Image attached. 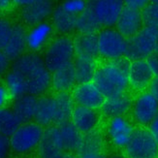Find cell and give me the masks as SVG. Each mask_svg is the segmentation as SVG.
Masks as SVG:
<instances>
[{
  "label": "cell",
  "instance_id": "1",
  "mask_svg": "<svg viewBox=\"0 0 158 158\" xmlns=\"http://www.w3.org/2000/svg\"><path fill=\"white\" fill-rule=\"evenodd\" d=\"M51 85L52 74L44 59L36 53L23 54L14 61L5 78V85L14 98L25 94H43Z\"/></svg>",
  "mask_w": 158,
  "mask_h": 158
},
{
  "label": "cell",
  "instance_id": "2",
  "mask_svg": "<svg viewBox=\"0 0 158 158\" xmlns=\"http://www.w3.org/2000/svg\"><path fill=\"white\" fill-rule=\"evenodd\" d=\"M131 62L127 57L106 61L98 66L93 82L105 98L126 92L129 85L128 74Z\"/></svg>",
  "mask_w": 158,
  "mask_h": 158
},
{
  "label": "cell",
  "instance_id": "3",
  "mask_svg": "<svg viewBox=\"0 0 158 158\" xmlns=\"http://www.w3.org/2000/svg\"><path fill=\"white\" fill-rule=\"evenodd\" d=\"M76 58L73 40L68 36H59L49 45L45 52L44 62L51 73L72 64Z\"/></svg>",
  "mask_w": 158,
  "mask_h": 158
},
{
  "label": "cell",
  "instance_id": "4",
  "mask_svg": "<svg viewBox=\"0 0 158 158\" xmlns=\"http://www.w3.org/2000/svg\"><path fill=\"white\" fill-rule=\"evenodd\" d=\"M158 44V29L143 26L131 38L127 39L125 57L130 61L148 59L156 52Z\"/></svg>",
  "mask_w": 158,
  "mask_h": 158
},
{
  "label": "cell",
  "instance_id": "5",
  "mask_svg": "<svg viewBox=\"0 0 158 158\" xmlns=\"http://www.w3.org/2000/svg\"><path fill=\"white\" fill-rule=\"evenodd\" d=\"M124 155L127 158H158V143L149 130L138 128L124 148Z\"/></svg>",
  "mask_w": 158,
  "mask_h": 158
},
{
  "label": "cell",
  "instance_id": "6",
  "mask_svg": "<svg viewBox=\"0 0 158 158\" xmlns=\"http://www.w3.org/2000/svg\"><path fill=\"white\" fill-rule=\"evenodd\" d=\"M99 56L107 61L124 57L127 39L114 28H104L97 34Z\"/></svg>",
  "mask_w": 158,
  "mask_h": 158
},
{
  "label": "cell",
  "instance_id": "7",
  "mask_svg": "<svg viewBox=\"0 0 158 158\" xmlns=\"http://www.w3.org/2000/svg\"><path fill=\"white\" fill-rule=\"evenodd\" d=\"M43 134V126L38 123H24L10 137L11 148L19 154L29 152L38 148Z\"/></svg>",
  "mask_w": 158,
  "mask_h": 158
},
{
  "label": "cell",
  "instance_id": "8",
  "mask_svg": "<svg viewBox=\"0 0 158 158\" xmlns=\"http://www.w3.org/2000/svg\"><path fill=\"white\" fill-rule=\"evenodd\" d=\"M135 130L131 121L125 116H118L109 119L106 133L108 140L113 147L124 149L131 140Z\"/></svg>",
  "mask_w": 158,
  "mask_h": 158
},
{
  "label": "cell",
  "instance_id": "9",
  "mask_svg": "<svg viewBox=\"0 0 158 158\" xmlns=\"http://www.w3.org/2000/svg\"><path fill=\"white\" fill-rule=\"evenodd\" d=\"M134 120L142 126H149L158 114V101L149 91L141 93L133 102Z\"/></svg>",
  "mask_w": 158,
  "mask_h": 158
},
{
  "label": "cell",
  "instance_id": "10",
  "mask_svg": "<svg viewBox=\"0 0 158 158\" xmlns=\"http://www.w3.org/2000/svg\"><path fill=\"white\" fill-rule=\"evenodd\" d=\"M72 97L77 106L93 110L101 109L106 99L93 81L77 85L72 90Z\"/></svg>",
  "mask_w": 158,
  "mask_h": 158
},
{
  "label": "cell",
  "instance_id": "11",
  "mask_svg": "<svg viewBox=\"0 0 158 158\" xmlns=\"http://www.w3.org/2000/svg\"><path fill=\"white\" fill-rule=\"evenodd\" d=\"M53 3L49 0H28L22 7L20 15L26 24L35 26L52 15Z\"/></svg>",
  "mask_w": 158,
  "mask_h": 158
},
{
  "label": "cell",
  "instance_id": "12",
  "mask_svg": "<svg viewBox=\"0 0 158 158\" xmlns=\"http://www.w3.org/2000/svg\"><path fill=\"white\" fill-rule=\"evenodd\" d=\"M93 8L102 27L111 28L124 8V2L120 0H97L93 1Z\"/></svg>",
  "mask_w": 158,
  "mask_h": 158
},
{
  "label": "cell",
  "instance_id": "13",
  "mask_svg": "<svg viewBox=\"0 0 158 158\" xmlns=\"http://www.w3.org/2000/svg\"><path fill=\"white\" fill-rule=\"evenodd\" d=\"M154 78V74L147 59L136 60L131 62L128 81L133 89L137 91H143L149 87Z\"/></svg>",
  "mask_w": 158,
  "mask_h": 158
},
{
  "label": "cell",
  "instance_id": "14",
  "mask_svg": "<svg viewBox=\"0 0 158 158\" xmlns=\"http://www.w3.org/2000/svg\"><path fill=\"white\" fill-rule=\"evenodd\" d=\"M62 152H64V149L57 125L48 127L44 130L38 146L40 158H56Z\"/></svg>",
  "mask_w": 158,
  "mask_h": 158
},
{
  "label": "cell",
  "instance_id": "15",
  "mask_svg": "<svg viewBox=\"0 0 158 158\" xmlns=\"http://www.w3.org/2000/svg\"><path fill=\"white\" fill-rule=\"evenodd\" d=\"M71 122L84 135L97 130L100 122V114L97 110L76 106L71 118Z\"/></svg>",
  "mask_w": 158,
  "mask_h": 158
},
{
  "label": "cell",
  "instance_id": "16",
  "mask_svg": "<svg viewBox=\"0 0 158 158\" xmlns=\"http://www.w3.org/2000/svg\"><path fill=\"white\" fill-rule=\"evenodd\" d=\"M143 27V24L141 12L130 9L124 6L118 22H116L115 29L123 37L129 39L138 33Z\"/></svg>",
  "mask_w": 158,
  "mask_h": 158
},
{
  "label": "cell",
  "instance_id": "17",
  "mask_svg": "<svg viewBox=\"0 0 158 158\" xmlns=\"http://www.w3.org/2000/svg\"><path fill=\"white\" fill-rule=\"evenodd\" d=\"M133 106V99L128 93H122L113 97L106 98L101 107L102 114L110 118L124 116Z\"/></svg>",
  "mask_w": 158,
  "mask_h": 158
},
{
  "label": "cell",
  "instance_id": "18",
  "mask_svg": "<svg viewBox=\"0 0 158 158\" xmlns=\"http://www.w3.org/2000/svg\"><path fill=\"white\" fill-rule=\"evenodd\" d=\"M27 32L24 27L20 24H13L11 34L5 49L3 50L10 60H17L23 56L27 47Z\"/></svg>",
  "mask_w": 158,
  "mask_h": 158
},
{
  "label": "cell",
  "instance_id": "19",
  "mask_svg": "<svg viewBox=\"0 0 158 158\" xmlns=\"http://www.w3.org/2000/svg\"><path fill=\"white\" fill-rule=\"evenodd\" d=\"M76 57L97 59L99 56L97 34H78L73 40Z\"/></svg>",
  "mask_w": 158,
  "mask_h": 158
},
{
  "label": "cell",
  "instance_id": "20",
  "mask_svg": "<svg viewBox=\"0 0 158 158\" xmlns=\"http://www.w3.org/2000/svg\"><path fill=\"white\" fill-rule=\"evenodd\" d=\"M77 79L75 73L74 62L61 69L53 72L52 75V86L57 93L69 92L76 86Z\"/></svg>",
  "mask_w": 158,
  "mask_h": 158
},
{
  "label": "cell",
  "instance_id": "21",
  "mask_svg": "<svg viewBox=\"0 0 158 158\" xmlns=\"http://www.w3.org/2000/svg\"><path fill=\"white\" fill-rule=\"evenodd\" d=\"M38 99L36 96L25 94L15 98L13 103V111L23 124L35 118Z\"/></svg>",
  "mask_w": 158,
  "mask_h": 158
},
{
  "label": "cell",
  "instance_id": "22",
  "mask_svg": "<svg viewBox=\"0 0 158 158\" xmlns=\"http://www.w3.org/2000/svg\"><path fill=\"white\" fill-rule=\"evenodd\" d=\"M56 101V119L54 124L59 125L70 121L75 109V102L69 92H60L53 96Z\"/></svg>",
  "mask_w": 158,
  "mask_h": 158
},
{
  "label": "cell",
  "instance_id": "23",
  "mask_svg": "<svg viewBox=\"0 0 158 158\" xmlns=\"http://www.w3.org/2000/svg\"><path fill=\"white\" fill-rule=\"evenodd\" d=\"M101 27L94 12L93 1L87 2L85 11L78 16L77 30L81 34H97L101 31Z\"/></svg>",
  "mask_w": 158,
  "mask_h": 158
},
{
  "label": "cell",
  "instance_id": "24",
  "mask_svg": "<svg viewBox=\"0 0 158 158\" xmlns=\"http://www.w3.org/2000/svg\"><path fill=\"white\" fill-rule=\"evenodd\" d=\"M62 141L63 149L66 152H77L81 141L82 134L70 121L57 125Z\"/></svg>",
  "mask_w": 158,
  "mask_h": 158
},
{
  "label": "cell",
  "instance_id": "25",
  "mask_svg": "<svg viewBox=\"0 0 158 158\" xmlns=\"http://www.w3.org/2000/svg\"><path fill=\"white\" fill-rule=\"evenodd\" d=\"M78 16L67 12L62 5H58L52 12V24L53 27L62 34H68L77 29Z\"/></svg>",
  "mask_w": 158,
  "mask_h": 158
},
{
  "label": "cell",
  "instance_id": "26",
  "mask_svg": "<svg viewBox=\"0 0 158 158\" xmlns=\"http://www.w3.org/2000/svg\"><path fill=\"white\" fill-rule=\"evenodd\" d=\"M41 126H49L56 119V101L51 96H42L38 99L35 118Z\"/></svg>",
  "mask_w": 158,
  "mask_h": 158
},
{
  "label": "cell",
  "instance_id": "27",
  "mask_svg": "<svg viewBox=\"0 0 158 158\" xmlns=\"http://www.w3.org/2000/svg\"><path fill=\"white\" fill-rule=\"evenodd\" d=\"M52 27L48 23H42L33 26L27 32V47L31 51H39L49 40L50 36L52 35Z\"/></svg>",
  "mask_w": 158,
  "mask_h": 158
},
{
  "label": "cell",
  "instance_id": "28",
  "mask_svg": "<svg viewBox=\"0 0 158 158\" xmlns=\"http://www.w3.org/2000/svg\"><path fill=\"white\" fill-rule=\"evenodd\" d=\"M74 68L76 73L77 84L80 85L93 81L98 65L95 59L76 57L74 60Z\"/></svg>",
  "mask_w": 158,
  "mask_h": 158
},
{
  "label": "cell",
  "instance_id": "29",
  "mask_svg": "<svg viewBox=\"0 0 158 158\" xmlns=\"http://www.w3.org/2000/svg\"><path fill=\"white\" fill-rule=\"evenodd\" d=\"M104 148V137L98 130H95L93 132L82 135L77 154L87 152H103Z\"/></svg>",
  "mask_w": 158,
  "mask_h": 158
},
{
  "label": "cell",
  "instance_id": "30",
  "mask_svg": "<svg viewBox=\"0 0 158 158\" xmlns=\"http://www.w3.org/2000/svg\"><path fill=\"white\" fill-rule=\"evenodd\" d=\"M23 124L13 110L8 108L0 109V134L10 138Z\"/></svg>",
  "mask_w": 158,
  "mask_h": 158
},
{
  "label": "cell",
  "instance_id": "31",
  "mask_svg": "<svg viewBox=\"0 0 158 158\" xmlns=\"http://www.w3.org/2000/svg\"><path fill=\"white\" fill-rule=\"evenodd\" d=\"M143 26L152 27L158 29V5L153 1L148 4L141 11Z\"/></svg>",
  "mask_w": 158,
  "mask_h": 158
},
{
  "label": "cell",
  "instance_id": "32",
  "mask_svg": "<svg viewBox=\"0 0 158 158\" xmlns=\"http://www.w3.org/2000/svg\"><path fill=\"white\" fill-rule=\"evenodd\" d=\"M12 24L8 19H0V52H3L8 43L11 34Z\"/></svg>",
  "mask_w": 158,
  "mask_h": 158
},
{
  "label": "cell",
  "instance_id": "33",
  "mask_svg": "<svg viewBox=\"0 0 158 158\" xmlns=\"http://www.w3.org/2000/svg\"><path fill=\"white\" fill-rule=\"evenodd\" d=\"M61 5L67 12L79 16L86 8L87 2L84 1V0H69V1L63 2Z\"/></svg>",
  "mask_w": 158,
  "mask_h": 158
},
{
  "label": "cell",
  "instance_id": "34",
  "mask_svg": "<svg viewBox=\"0 0 158 158\" xmlns=\"http://www.w3.org/2000/svg\"><path fill=\"white\" fill-rule=\"evenodd\" d=\"M11 148L10 138L0 134V158H6Z\"/></svg>",
  "mask_w": 158,
  "mask_h": 158
},
{
  "label": "cell",
  "instance_id": "35",
  "mask_svg": "<svg viewBox=\"0 0 158 158\" xmlns=\"http://www.w3.org/2000/svg\"><path fill=\"white\" fill-rule=\"evenodd\" d=\"M12 95L5 85H0V109L5 108L11 99Z\"/></svg>",
  "mask_w": 158,
  "mask_h": 158
},
{
  "label": "cell",
  "instance_id": "36",
  "mask_svg": "<svg viewBox=\"0 0 158 158\" xmlns=\"http://www.w3.org/2000/svg\"><path fill=\"white\" fill-rule=\"evenodd\" d=\"M148 4L147 0H127L124 2V6L128 7L130 9H133L136 11H142L145 7Z\"/></svg>",
  "mask_w": 158,
  "mask_h": 158
},
{
  "label": "cell",
  "instance_id": "37",
  "mask_svg": "<svg viewBox=\"0 0 158 158\" xmlns=\"http://www.w3.org/2000/svg\"><path fill=\"white\" fill-rule=\"evenodd\" d=\"M10 59L4 53V52H0V77L7 72L10 66Z\"/></svg>",
  "mask_w": 158,
  "mask_h": 158
},
{
  "label": "cell",
  "instance_id": "38",
  "mask_svg": "<svg viewBox=\"0 0 158 158\" xmlns=\"http://www.w3.org/2000/svg\"><path fill=\"white\" fill-rule=\"evenodd\" d=\"M147 60L154 74V77H158V53L157 52L153 53L152 56H149Z\"/></svg>",
  "mask_w": 158,
  "mask_h": 158
},
{
  "label": "cell",
  "instance_id": "39",
  "mask_svg": "<svg viewBox=\"0 0 158 158\" xmlns=\"http://www.w3.org/2000/svg\"><path fill=\"white\" fill-rule=\"evenodd\" d=\"M149 92L152 93L155 99L158 101V77H155L153 81H152V84L149 85Z\"/></svg>",
  "mask_w": 158,
  "mask_h": 158
},
{
  "label": "cell",
  "instance_id": "40",
  "mask_svg": "<svg viewBox=\"0 0 158 158\" xmlns=\"http://www.w3.org/2000/svg\"><path fill=\"white\" fill-rule=\"evenodd\" d=\"M78 158H106L103 152H87L77 154Z\"/></svg>",
  "mask_w": 158,
  "mask_h": 158
},
{
  "label": "cell",
  "instance_id": "41",
  "mask_svg": "<svg viewBox=\"0 0 158 158\" xmlns=\"http://www.w3.org/2000/svg\"><path fill=\"white\" fill-rule=\"evenodd\" d=\"M10 6H11V1H8V0H0V11L8 9Z\"/></svg>",
  "mask_w": 158,
  "mask_h": 158
},
{
  "label": "cell",
  "instance_id": "42",
  "mask_svg": "<svg viewBox=\"0 0 158 158\" xmlns=\"http://www.w3.org/2000/svg\"><path fill=\"white\" fill-rule=\"evenodd\" d=\"M56 158H78V156L77 155H75V154H73L72 152H62V153H60L58 156H56Z\"/></svg>",
  "mask_w": 158,
  "mask_h": 158
},
{
  "label": "cell",
  "instance_id": "43",
  "mask_svg": "<svg viewBox=\"0 0 158 158\" xmlns=\"http://www.w3.org/2000/svg\"><path fill=\"white\" fill-rule=\"evenodd\" d=\"M106 158H127V157L125 155H121V154H112V155L106 156Z\"/></svg>",
  "mask_w": 158,
  "mask_h": 158
},
{
  "label": "cell",
  "instance_id": "44",
  "mask_svg": "<svg viewBox=\"0 0 158 158\" xmlns=\"http://www.w3.org/2000/svg\"><path fill=\"white\" fill-rule=\"evenodd\" d=\"M153 136H154V138L156 139V141H157V143H158V132H157L156 134H154Z\"/></svg>",
  "mask_w": 158,
  "mask_h": 158
},
{
  "label": "cell",
  "instance_id": "45",
  "mask_svg": "<svg viewBox=\"0 0 158 158\" xmlns=\"http://www.w3.org/2000/svg\"><path fill=\"white\" fill-rule=\"evenodd\" d=\"M154 3H156L157 5H158V0H154V1H153Z\"/></svg>",
  "mask_w": 158,
  "mask_h": 158
},
{
  "label": "cell",
  "instance_id": "46",
  "mask_svg": "<svg viewBox=\"0 0 158 158\" xmlns=\"http://www.w3.org/2000/svg\"><path fill=\"white\" fill-rule=\"evenodd\" d=\"M156 52L158 53V44H157V48H156Z\"/></svg>",
  "mask_w": 158,
  "mask_h": 158
}]
</instances>
